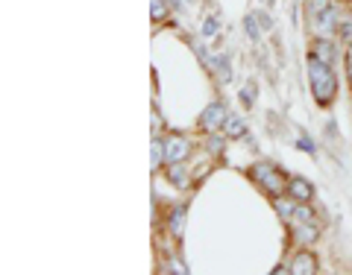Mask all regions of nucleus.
I'll use <instances>...</instances> for the list:
<instances>
[{"mask_svg": "<svg viewBox=\"0 0 352 275\" xmlns=\"http://www.w3.org/2000/svg\"><path fill=\"white\" fill-rule=\"evenodd\" d=\"M168 179L176 184V188H185V184H188V176H185L182 161L179 164H170V167H168Z\"/></svg>", "mask_w": 352, "mask_h": 275, "instance_id": "nucleus-12", "label": "nucleus"}, {"mask_svg": "<svg viewBox=\"0 0 352 275\" xmlns=\"http://www.w3.org/2000/svg\"><path fill=\"white\" fill-rule=\"evenodd\" d=\"M252 100H256V88H252V85H250V88H241V103H244V106L250 108V106H252Z\"/></svg>", "mask_w": 352, "mask_h": 275, "instance_id": "nucleus-17", "label": "nucleus"}, {"mask_svg": "<svg viewBox=\"0 0 352 275\" xmlns=\"http://www.w3.org/2000/svg\"><path fill=\"white\" fill-rule=\"evenodd\" d=\"M296 219H300V223H317V217H314V211H311V208H308L305 202H296V214H294Z\"/></svg>", "mask_w": 352, "mask_h": 275, "instance_id": "nucleus-13", "label": "nucleus"}, {"mask_svg": "<svg viewBox=\"0 0 352 275\" xmlns=\"http://www.w3.org/2000/svg\"><path fill=\"white\" fill-rule=\"evenodd\" d=\"M223 132H226V138H244L247 126H244V120H241V117H226Z\"/></svg>", "mask_w": 352, "mask_h": 275, "instance_id": "nucleus-11", "label": "nucleus"}, {"mask_svg": "<svg viewBox=\"0 0 352 275\" xmlns=\"http://www.w3.org/2000/svg\"><path fill=\"white\" fill-rule=\"evenodd\" d=\"M203 36L206 38H212V36H217V21L214 18H208L206 24H203Z\"/></svg>", "mask_w": 352, "mask_h": 275, "instance_id": "nucleus-19", "label": "nucleus"}, {"mask_svg": "<svg viewBox=\"0 0 352 275\" xmlns=\"http://www.w3.org/2000/svg\"><path fill=\"white\" fill-rule=\"evenodd\" d=\"M170 3H173L176 9H179V6H182V0H170Z\"/></svg>", "mask_w": 352, "mask_h": 275, "instance_id": "nucleus-23", "label": "nucleus"}, {"mask_svg": "<svg viewBox=\"0 0 352 275\" xmlns=\"http://www.w3.org/2000/svg\"><path fill=\"white\" fill-rule=\"evenodd\" d=\"M314 18H317V29L320 32H332L335 27V9L329 0H314Z\"/></svg>", "mask_w": 352, "mask_h": 275, "instance_id": "nucleus-4", "label": "nucleus"}, {"mask_svg": "<svg viewBox=\"0 0 352 275\" xmlns=\"http://www.w3.org/2000/svg\"><path fill=\"white\" fill-rule=\"evenodd\" d=\"M308 226H311V223H302L300 228H294V235L300 240H305V243H311V240H317V232H314V228H308Z\"/></svg>", "mask_w": 352, "mask_h": 275, "instance_id": "nucleus-16", "label": "nucleus"}, {"mask_svg": "<svg viewBox=\"0 0 352 275\" xmlns=\"http://www.w3.org/2000/svg\"><path fill=\"white\" fill-rule=\"evenodd\" d=\"M340 36L352 38V21H344V24H340Z\"/></svg>", "mask_w": 352, "mask_h": 275, "instance_id": "nucleus-21", "label": "nucleus"}, {"mask_svg": "<svg viewBox=\"0 0 352 275\" xmlns=\"http://www.w3.org/2000/svg\"><path fill=\"white\" fill-rule=\"evenodd\" d=\"M244 29L250 32V38H252V41H258L261 32H258V27H256V18H247V21H244Z\"/></svg>", "mask_w": 352, "mask_h": 275, "instance_id": "nucleus-18", "label": "nucleus"}, {"mask_svg": "<svg viewBox=\"0 0 352 275\" xmlns=\"http://www.w3.org/2000/svg\"><path fill=\"white\" fill-rule=\"evenodd\" d=\"M273 205H276V211H279L282 219H294V214H296L294 196H291V200H285V196H273Z\"/></svg>", "mask_w": 352, "mask_h": 275, "instance_id": "nucleus-9", "label": "nucleus"}, {"mask_svg": "<svg viewBox=\"0 0 352 275\" xmlns=\"http://www.w3.org/2000/svg\"><path fill=\"white\" fill-rule=\"evenodd\" d=\"M191 3H194V0H191Z\"/></svg>", "mask_w": 352, "mask_h": 275, "instance_id": "nucleus-26", "label": "nucleus"}, {"mask_svg": "<svg viewBox=\"0 0 352 275\" xmlns=\"http://www.w3.org/2000/svg\"><path fill=\"white\" fill-rule=\"evenodd\" d=\"M220 147H223V141H220L217 135L208 138V150H212V152H220Z\"/></svg>", "mask_w": 352, "mask_h": 275, "instance_id": "nucleus-20", "label": "nucleus"}, {"mask_svg": "<svg viewBox=\"0 0 352 275\" xmlns=\"http://www.w3.org/2000/svg\"><path fill=\"white\" fill-rule=\"evenodd\" d=\"M314 56L320 59V62H326V64H332L335 62V47H332V41H314Z\"/></svg>", "mask_w": 352, "mask_h": 275, "instance_id": "nucleus-10", "label": "nucleus"}, {"mask_svg": "<svg viewBox=\"0 0 352 275\" xmlns=\"http://www.w3.org/2000/svg\"><path fill=\"white\" fill-rule=\"evenodd\" d=\"M250 179L256 182L264 193H270V196H282V191H285L282 173L276 167H270V164H252V167H250Z\"/></svg>", "mask_w": 352, "mask_h": 275, "instance_id": "nucleus-2", "label": "nucleus"}, {"mask_svg": "<svg viewBox=\"0 0 352 275\" xmlns=\"http://www.w3.org/2000/svg\"><path fill=\"white\" fill-rule=\"evenodd\" d=\"M308 80H311V91L317 97V103H320L323 108L332 106L335 91H338L332 64H326V62H320L317 56H311V59H308Z\"/></svg>", "mask_w": 352, "mask_h": 275, "instance_id": "nucleus-1", "label": "nucleus"}, {"mask_svg": "<svg viewBox=\"0 0 352 275\" xmlns=\"http://www.w3.org/2000/svg\"><path fill=\"white\" fill-rule=\"evenodd\" d=\"M150 15H153V21H164V15H168L164 0H150Z\"/></svg>", "mask_w": 352, "mask_h": 275, "instance_id": "nucleus-15", "label": "nucleus"}, {"mask_svg": "<svg viewBox=\"0 0 352 275\" xmlns=\"http://www.w3.org/2000/svg\"><path fill=\"white\" fill-rule=\"evenodd\" d=\"M150 161H153V167H159V164L164 161V141H153V147H150Z\"/></svg>", "mask_w": 352, "mask_h": 275, "instance_id": "nucleus-14", "label": "nucleus"}, {"mask_svg": "<svg viewBox=\"0 0 352 275\" xmlns=\"http://www.w3.org/2000/svg\"><path fill=\"white\" fill-rule=\"evenodd\" d=\"M188 152H191V144L182 135H170L168 141H164V161H168V164L185 161V158H188Z\"/></svg>", "mask_w": 352, "mask_h": 275, "instance_id": "nucleus-3", "label": "nucleus"}, {"mask_svg": "<svg viewBox=\"0 0 352 275\" xmlns=\"http://www.w3.org/2000/svg\"><path fill=\"white\" fill-rule=\"evenodd\" d=\"M168 226H170V235L179 240V237H182V228H185V205L173 208V211H170V219H168Z\"/></svg>", "mask_w": 352, "mask_h": 275, "instance_id": "nucleus-8", "label": "nucleus"}, {"mask_svg": "<svg viewBox=\"0 0 352 275\" xmlns=\"http://www.w3.org/2000/svg\"><path fill=\"white\" fill-rule=\"evenodd\" d=\"M223 120H226V108H223V103H212L203 112V117H200V126L206 129V132H214V129H220L223 126Z\"/></svg>", "mask_w": 352, "mask_h": 275, "instance_id": "nucleus-5", "label": "nucleus"}, {"mask_svg": "<svg viewBox=\"0 0 352 275\" xmlns=\"http://www.w3.org/2000/svg\"><path fill=\"white\" fill-rule=\"evenodd\" d=\"M349 85H352V68H349Z\"/></svg>", "mask_w": 352, "mask_h": 275, "instance_id": "nucleus-25", "label": "nucleus"}, {"mask_svg": "<svg viewBox=\"0 0 352 275\" xmlns=\"http://www.w3.org/2000/svg\"><path fill=\"white\" fill-rule=\"evenodd\" d=\"M261 3H267V6H270V3H273V0H261Z\"/></svg>", "mask_w": 352, "mask_h": 275, "instance_id": "nucleus-24", "label": "nucleus"}, {"mask_svg": "<svg viewBox=\"0 0 352 275\" xmlns=\"http://www.w3.org/2000/svg\"><path fill=\"white\" fill-rule=\"evenodd\" d=\"M346 68H352V44H349V53H346Z\"/></svg>", "mask_w": 352, "mask_h": 275, "instance_id": "nucleus-22", "label": "nucleus"}, {"mask_svg": "<svg viewBox=\"0 0 352 275\" xmlns=\"http://www.w3.org/2000/svg\"><path fill=\"white\" fill-rule=\"evenodd\" d=\"M288 193L294 196L296 202H308V200L314 196V188H311V184H308L305 179H291V182H288Z\"/></svg>", "mask_w": 352, "mask_h": 275, "instance_id": "nucleus-7", "label": "nucleus"}, {"mask_svg": "<svg viewBox=\"0 0 352 275\" xmlns=\"http://www.w3.org/2000/svg\"><path fill=\"white\" fill-rule=\"evenodd\" d=\"M291 272L294 275H314L317 272V258L311 255V252H300V255H294Z\"/></svg>", "mask_w": 352, "mask_h": 275, "instance_id": "nucleus-6", "label": "nucleus"}]
</instances>
